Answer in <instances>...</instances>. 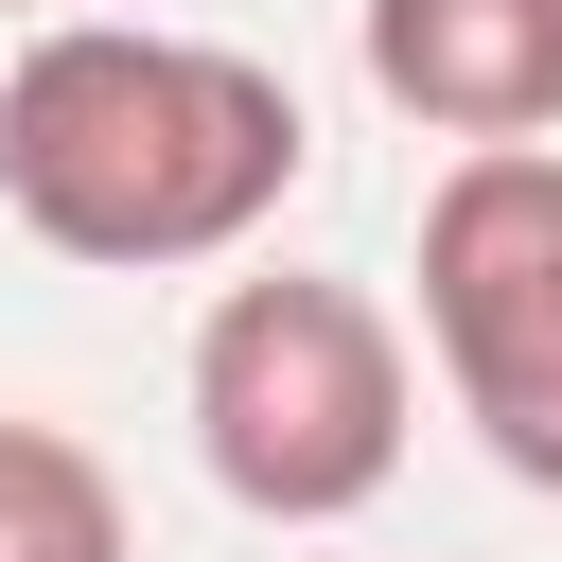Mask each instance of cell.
<instances>
[{"label":"cell","instance_id":"2","mask_svg":"<svg viewBox=\"0 0 562 562\" xmlns=\"http://www.w3.org/2000/svg\"><path fill=\"white\" fill-rule=\"evenodd\" d=\"M404 422H422V386H404V316L369 281H299L281 263V281H228L193 316V457H211L228 509L351 527L404 474Z\"/></svg>","mask_w":562,"mask_h":562},{"label":"cell","instance_id":"5","mask_svg":"<svg viewBox=\"0 0 562 562\" xmlns=\"http://www.w3.org/2000/svg\"><path fill=\"white\" fill-rule=\"evenodd\" d=\"M0 562H140L123 474L70 422H0Z\"/></svg>","mask_w":562,"mask_h":562},{"label":"cell","instance_id":"3","mask_svg":"<svg viewBox=\"0 0 562 562\" xmlns=\"http://www.w3.org/2000/svg\"><path fill=\"white\" fill-rule=\"evenodd\" d=\"M422 351L509 492H562V158H457L422 193Z\"/></svg>","mask_w":562,"mask_h":562},{"label":"cell","instance_id":"6","mask_svg":"<svg viewBox=\"0 0 562 562\" xmlns=\"http://www.w3.org/2000/svg\"><path fill=\"white\" fill-rule=\"evenodd\" d=\"M18 18H53V0H18Z\"/></svg>","mask_w":562,"mask_h":562},{"label":"cell","instance_id":"1","mask_svg":"<svg viewBox=\"0 0 562 562\" xmlns=\"http://www.w3.org/2000/svg\"><path fill=\"white\" fill-rule=\"evenodd\" d=\"M316 123L263 53L228 35H140V18H53L18 70H0V211L53 246V263H105V281H176V263H228L281 193H299Z\"/></svg>","mask_w":562,"mask_h":562},{"label":"cell","instance_id":"4","mask_svg":"<svg viewBox=\"0 0 562 562\" xmlns=\"http://www.w3.org/2000/svg\"><path fill=\"white\" fill-rule=\"evenodd\" d=\"M351 53L457 158H544V123H562V0H369Z\"/></svg>","mask_w":562,"mask_h":562}]
</instances>
